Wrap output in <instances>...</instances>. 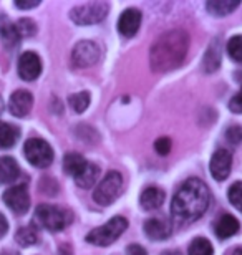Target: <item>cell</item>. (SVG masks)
Wrapping results in <instances>:
<instances>
[{
  "label": "cell",
  "mask_w": 242,
  "mask_h": 255,
  "mask_svg": "<svg viewBox=\"0 0 242 255\" xmlns=\"http://www.w3.org/2000/svg\"><path fill=\"white\" fill-rule=\"evenodd\" d=\"M3 202L7 204L10 211L15 214H25L30 207V196L27 187L23 184L20 186H12L10 189L3 192Z\"/></svg>",
  "instance_id": "9"
},
{
  "label": "cell",
  "mask_w": 242,
  "mask_h": 255,
  "mask_svg": "<svg viewBox=\"0 0 242 255\" xmlns=\"http://www.w3.org/2000/svg\"><path fill=\"white\" fill-rule=\"evenodd\" d=\"M228 53L234 62H242V35H236L229 40Z\"/></svg>",
  "instance_id": "27"
},
{
  "label": "cell",
  "mask_w": 242,
  "mask_h": 255,
  "mask_svg": "<svg viewBox=\"0 0 242 255\" xmlns=\"http://www.w3.org/2000/svg\"><path fill=\"white\" fill-rule=\"evenodd\" d=\"M123 186V177L118 171H110L105 176V179L100 182V186H96L93 192V199L100 206H110L115 201L116 196L120 194Z\"/></svg>",
  "instance_id": "7"
},
{
  "label": "cell",
  "mask_w": 242,
  "mask_h": 255,
  "mask_svg": "<svg viewBox=\"0 0 242 255\" xmlns=\"http://www.w3.org/2000/svg\"><path fill=\"white\" fill-rule=\"evenodd\" d=\"M226 136H228V139L231 142H234V144H239L242 141V128L241 126H231L228 132H226Z\"/></svg>",
  "instance_id": "31"
},
{
  "label": "cell",
  "mask_w": 242,
  "mask_h": 255,
  "mask_svg": "<svg viewBox=\"0 0 242 255\" xmlns=\"http://www.w3.org/2000/svg\"><path fill=\"white\" fill-rule=\"evenodd\" d=\"M239 5H241L239 0H209L206 3V8H208L209 13L216 15V17H224V15L234 12Z\"/></svg>",
  "instance_id": "19"
},
{
  "label": "cell",
  "mask_w": 242,
  "mask_h": 255,
  "mask_svg": "<svg viewBox=\"0 0 242 255\" xmlns=\"http://www.w3.org/2000/svg\"><path fill=\"white\" fill-rule=\"evenodd\" d=\"M18 139V129L12 125L0 121V149L12 147Z\"/></svg>",
  "instance_id": "22"
},
{
  "label": "cell",
  "mask_w": 242,
  "mask_h": 255,
  "mask_svg": "<svg viewBox=\"0 0 242 255\" xmlns=\"http://www.w3.org/2000/svg\"><path fill=\"white\" fill-rule=\"evenodd\" d=\"M0 38H2V43L7 48L17 47V43L20 40L17 25H13L10 22L7 15H0Z\"/></svg>",
  "instance_id": "15"
},
{
  "label": "cell",
  "mask_w": 242,
  "mask_h": 255,
  "mask_svg": "<svg viewBox=\"0 0 242 255\" xmlns=\"http://www.w3.org/2000/svg\"><path fill=\"white\" fill-rule=\"evenodd\" d=\"M20 176V167L17 161L10 156L0 157V184H12Z\"/></svg>",
  "instance_id": "16"
},
{
  "label": "cell",
  "mask_w": 242,
  "mask_h": 255,
  "mask_svg": "<svg viewBox=\"0 0 242 255\" xmlns=\"http://www.w3.org/2000/svg\"><path fill=\"white\" fill-rule=\"evenodd\" d=\"M229 110L233 111V113H238V115L242 113V88H241L239 93L229 101Z\"/></svg>",
  "instance_id": "32"
},
{
  "label": "cell",
  "mask_w": 242,
  "mask_h": 255,
  "mask_svg": "<svg viewBox=\"0 0 242 255\" xmlns=\"http://www.w3.org/2000/svg\"><path fill=\"white\" fill-rule=\"evenodd\" d=\"M229 202L242 212V182H234L228 191Z\"/></svg>",
  "instance_id": "28"
},
{
  "label": "cell",
  "mask_w": 242,
  "mask_h": 255,
  "mask_svg": "<svg viewBox=\"0 0 242 255\" xmlns=\"http://www.w3.org/2000/svg\"><path fill=\"white\" fill-rule=\"evenodd\" d=\"M23 154L27 161L35 167H48L53 162V151L47 141L40 139V137H32L25 142Z\"/></svg>",
  "instance_id": "5"
},
{
  "label": "cell",
  "mask_w": 242,
  "mask_h": 255,
  "mask_svg": "<svg viewBox=\"0 0 242 255\" xmlns=\"http://www.w3.org/2000/svg\"><path fill=\"white\" fill-rule=\"evenodd\" d=\"M211 192L201 179L191 177L179 187L171 201L174 219L181 222H194L208 211Z\"/></svg>",
  "instance_id": "2"
},
{
  "label": "cell",
  "mask_w": 242,
  "mask_h": 255,
  "mask_svg": "<svg viewBox=\"0 0 242 255\" xmlns=\"http://www.w3.org/2000/svg\"><path fill=\"white\" fill-rule=\"evenodd\" d=\"M154 149L161 156L169 154V151H171V139H169V137H159V139L154 142Z\"/></svg>",
  "instance_id": "30"
},
{
  "label": "cell",
  "mask_w": 242,
  "mask_h": 255,
  "mask_svg": "<svg viewBox=\"0 0 242 255\" xmlns=\"http://www.w3.org/2000/svg\"><path fill=\"white\" fill-rule=\"evenodd\" d=\"M234 255H242V247H239V249H236V252H234Z\"/></svg>",
  "instance_id": "37"
},
{
  "label": "cell",
  "mask_w": 242,
  "mask_h": 255,
  "mask_svg": "<svg viewBox=\"0 0 242 255\" xmlns=\"http://www.w3.org/2000/svg\"><path fill=\"white\" fill-rule=\"evenodd\" d=\"M100 55L101 50L95 42L83 40V42L75 45L73 52H71V63L78 68H86V66L95 65L100 60Z\"/></svg>",
  "instance_id": "8"
},
{
  "label": "cell",
  "mask_w": 242,
  "mask_h": 255,
  "mask_svg": "<svg viewBox=\"0 0 242 255\" xmlns=\"http://www.w3.org/2000/svg\"><path fill=\"white\" fill-rule=\"evenodd\" d=\"M128 255H148L146 251L143 249L141 246H138V244H133V246H130L126 249Z\"/></svg>",
  "instance_id": "33"
},
{
  "label": "cell",
  "mask_w": 242,
  "mask_h": 255,
  "mask_svg": "<svg viewBox=\"0 0 242 255\" xmlns=\"http://www.w3.org/2000/svg\"><path fill=\"white\" fill-rule=\"evenodd\" d=\"M126 227H128L126 219L121 216H116L110 219L105 226L93 229V231L86 236V242L93 244V246H98V247H106L115 242L116 239L126 231Z\"/></svg>",
  "instance_id": "4"
},
{
  "label": "cell",
  "mask_w": 242,
  "mask_h": 255,
  "mask_svg": "<svg viewBox=\"0 0 242 255\" xmlns=\"http://www.w3.org/2000/svg\"><path fill=\"white\" fill-rule=\"evenodd\" d=\"M211 174L216 181H224L228 179L231 174V167H233V156L229 151L226 149H218L211 157Z\"/></svg>",
  "instance_id": "11"
},
{
  "label": "cell",
  "mask_w": 242,
  "mask_h": 255,
  "mask_svg": "<svg viewBox=\"0 0 242 255\" xmlns=\"http://www.w3.org/2000/svg\"><path fill=\"white\" fill-rule=\"evenodd\" d=\"M140 202L145 211H156L164 202V191L159 189V187H148V189L143 191Z\"/></svg>",
  "instance_id": "18"
},
{
  "label": "cell",
  "mask_w": 242,
  "mask_h": 255,
  "mask_svg": "<svg viewBox=\"0 0 242 255\" xmlns=\"http://www.w3.org/2000/svg\"><path fill=\"white\" fill-rule=\"evenodd\" d=\"M98 174H100V167H98L96 164H90L88 162L85 169L75 177L76 186H80L81 189H90V187L95 184Z\"/></svg>",
  "instance_id": "21"
},
{
  "label": "cell",
  "mask_w": 242,
  "mask_h": 255,
  "mask_svg": "<svg viewBox=\"0 0 242 255\" xmlns=\"http://www.w3.org/2000/svg\"><path fill=\"white\" fill-rule=\"evenodd\" d=\"M7 231H8V222L3 214H0V237H3L5 234H7Z\"/></svg>",
  "instance_id": "35"
},
{
  "label": "cell",
  "mask_w": 242,
  "mask_h": 255,
  "mask_svg": "<svg viewBox=\"0 0 242 255\" xmlns=\"http://www.w3.org/2000/svg\"><path fill=\"white\" fill-rule=\"evenodd\" d=\"M40 73H42V60L37 53L25 52L22 57L18 58V75L22 80L33 81L37 80Z\"/></svg>",
  "instance_id": "10"
},
{
  "label": "cell",
  "mask_w": 242,
  "mask_h": 255,
  "mask_svg": "<svg viewBox=\"0 0 242 255\" xmlns=\"http://www.w3.org/2000/svg\"><path fill=\"white\" fill-rule=\"evenodd\" d=\"M86 164H88V162H86L85 157L81 154H78V152H70V154H66L65 159H63L65 172L70 176H73V177L78 176L80 172L86 167Z\"/></svg>",
  "instance_id": "20"
},
{
  "label": "cell",
  "mask_w": 242,
  "mask_h": 255,
  "mask_svg": "<svg viewBox=\"0 0 242 255\" xmlns=\"http://www.w3.org/2000/svg\"><path fill=\"white\" fill-rule=\"evenodd\" d=\"M108 10H110V5L106 2H88L71 8L70 17L78 25H91L101 22L108 15Z\"/></svg>",
  "instance_id": "6"
},
{
  "label": "cell",
  "mask_w": 242,
  "mask_h": 255,
  "mask_svg": "<svg viewBox=\"0 0 242 255\" xmlns=\"http://www.w3.org/2000/svg\"><path fill=\"white\" fill-rule=\"evenodd\" d=\"M15 5H17L18 8H33V7H37V5H40V0H33V2H15Z\"/></svg>",
  "instance_id": "34"
},
{
  "label": "cell",
  "mask_w": 242,
  "mask_h": 255,
  "mask_svg": "<svg viewBox=\"0 0 242 255\" xmlns=\"http://www.w3.org/2000/svg\"><path fill=\"white\" fill-rule=\"evenodd\" d=\"M145 232L151 241H166L173 231L166 217H151L145 224Z\"/></svg>",
  "instance_id": "14"
},
{
  "label": "cell",
  "mask_w": 242,
  "mask_h": 255,
  "mask_svg": "<svg viewBox=\"0 0 242 255\" xmlns=\"http://www.w3.org/2000/svg\"><path fill=\"white\" fill-rule=\"evenodd\" d=\"M35 224L42 229H47L51 232H58L61 229L68 227L73 221V214L68 209L51 206V204H40L35 211L33 217Z\"/></svg>",
  "instance_id": "3"
},
{
  "label": "cell",
  "mask_w": 242,
  "mask_h": 255,
  "mask_svg": "<svg viewBox=\"0 0 242 255\" xmlns=\"http://www.w3.org/2000/svg\"><path fill=\"white\" fill-rule=\"evenodd\" d=\"M0 113H2V100H0Z\"/></svg>",
  "instance_id": "38"
},
{
  "label": "cell",
  "mask_w": 242,
  "mask_h": 255,
  "mask_svg": "<svg viewBox=\"0 0 242 255\" xmlns=\"http://www.w3.org/2000/svg\"><path fill=\"white\" fill-rule=\"evenodd\" d=\"M189 255H213V246L208 239L198 237L189 246Z\"/></svg>",
  "instance_id": "26"
},
{
  "label": "cell",
  "mask_w": 242,
  "mask_h": 255,
  "mask_svg": "<svg viewBox=\"0 0 242 255\" xmlns=\"http://www.w3.org/2000/svg\"><path fill=\"white\" fill-rule=\"evenodd\" d=\"M0 255H18V254H15V252H10V251H5L3 254H0Z\"/></svg>",
  "instance_id": "36"
},
{
  "label": "cell",
  "mask_w": 242,
  "mask_h": 255,
  "mask_svg": "<svg viewBox=\"0 0 242 255\" xmlns=\"http://www.w3.org/2000/svg\"><path fill=\"white\" fill-rule=\"evenodd\" d=\"M68 103H70L71 108H73V111H76V113H83V111L88 108V105H90L88 91H81V93L71 95L68 98Z\"/></svg>",
  "instance_id": "25"
},
{
  "label": "cell",
  "mask_w": 242,
  "mask_h": 255,
  "mask_svg": "<svg viewBox=\"0 0 242 255\" xmlns=\"http://www.w3.org/2000/svg\"><path fill=\"white\" fill-rule=\"evenodd\" d=\"M17 30H18V35L20 37H32L37 32V27H35L33 20L30 18H20L18 23H17Z\"/></svg>",
  "instance_id": "29"
},
{
  "label": "cell",
  "mask_w": 242,
  "mask_h": 255,
  "mask_svg": "<svg viewBox=\"0 0 242 255\" xmlns=\"http://www.w3.org/2000/svg\"><path fill=\"white\" fill-rule=\"evenodd\" d=\"M15 239H17V242H18L22 247H30V246H33V244H37V241H38L37 229L32 227V226L18 229V232H17V236H15Z\"/></svg>",
  "instance_id": "24"
},
{
  "label": "cell",
  "mask_w": 242,
  "mask_h": 255,
  "mask_svg": "<svg viewBox=\"0 0 242 255\" xmlns=\"http://www.w3.org/2000/svg\"><path fill=\"white\" fill-rule=\"evenodd\" d=\"M189 48V35L181 28H174L169 32H164L156 42L153 43L151 52H149V65L153 71L164 73L171 71L186 58Z\"/></svg>",
  "instance_id": "1"
},
{
  "label": "cell",
  "mask_w": 242,
  "mask_h": 255,
  "mask_svg": "<svg viewBox=\"0 0 242 255\" xmlns=\"http://www.w3.org/2000/svg\"><path fill=\"white\" fill-rule=\"evenodd\" d=\"M32 105H33V98H32V95H30V91L17 90L15 93H12V96H10L8 110L13 116L22 118V116H27L30 113Z\"/></svg>",
  "instance_id": "12"
},
{
  "label": "cell",
  "mask_w": 242,
  "mask_h": 255,
  "mask_svg": "<svg viewBox=\"0 0 242 255\" xmlns=\"http://www.w3.org/2000/svg\"><path fill=\"white\" fill-rule=\"evenodd\" d=\"M219 65H221V45L218 40H216V42L209 45L208 53H206V57H204V70L208 71V73H211V71L218 70Z\"/></svg>",
  "instance_id": "23"
},
{
  "label": "cell",
  "mask_w": 242,
  "mask_h": 255,
  "mask_svg": "<svg viewBox=\"0 0 242 255\" xmlns=\"http://www.w3.org/2000/svg\"><path fill=\"white\" fill-rule=\"evenodd\" d=\"M141 25V12L138 8H126L118 20V30L123 37H133L136 35Z\"/></svg>",
  "instance_id": "13"
},
{
  "label": "cell",
  "mask_w": 242,
  "mask_h": 255,
  "mask_svg": "<svg viewBox=\"0 0 242 255\" xmlns=\"http://www.w3.org/2000/svg\"><path fill=\"white\" fill-rule=\"evenodd\" d=\"M216 236L219 239H229L239 232V221L231 214H224L223 217L216 222Z\"/></svg>",
  "instance_id": "17"
}]
</instances>
